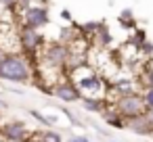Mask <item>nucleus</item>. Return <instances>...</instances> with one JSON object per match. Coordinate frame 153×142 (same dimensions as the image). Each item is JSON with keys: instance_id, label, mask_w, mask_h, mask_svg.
Listing matches in <instances>:
<instances>
[{"instance_id": "nucleus-1", "label": "nucleus", "mask_w": 153, "mask_h": 142, "mask_svg": "<svg viewBox=\"0 0 153 142\" xmlns=\"http://www.w3.org/2000/svg\"><path fill=\"white\" fill-rule=\"evenodd\" d=\"M32 79V67L21 52H7L0 63V82L25 84Z\"/></svg>"}, {"instance_id": "nucleus-2", "label": "nucleus", "mask_w": 153, "mask_h": 142, "mask_svg": "<svg viewBox=\"0 0 153 142\" xmlns=\"http://www.w3.org/2000/svg\"><path fill=\"white\" fill-rule=\"evenodd\" d=\"M42 61L48 63L51 67H55L59 73L65 75V69H67V63H69V54H71V46L61 42V40H55V42H46V46L42 48Z\"/></svg>"}, {"instance_id": "nucleus-3", "label": "nucleus", "mask_w": 153, "mask_h": 142, "mask_svg": "<svg viewBox=\"0 0 153 142\" xmlns=\"http://www.w3.org/2000/svg\"><path fill=\"white\" fill-rule=\"evenodd\" d=\"M71 75H74L76 86L80 88L82 96H99V98H105L103 94L109 92V86L105 84V79H103L97 71H90V73H86V75L74 71Z\"/></svg>"}, {"instance_id": "nucleus-4", "label": "nucleus", "mask_w": 153, "mask_h": 142, "mask_svg": "<svg viewBox=\"0 0 153 142\" xmlns=\"http://www.w3.org/2000/svg\"><path fill=\"white\" fill-rule=\"evenodd\" d=\"M17 42H19V46L25 54H38L46 46L44 34H40V29H32V27H25V25H21L19 34H17Z\"/></svg>"}, {"instance_id": "nucleus-5", "label": "nucleus", "mask_w": 153, "mask_h": 142, "mask_svg": "<svg viewBox=\"0 0 153 142\" xmlns=\"http://www.w3.org/2000/svg\"><path fill=\"white\" fill-rule=\"evenodd\" d=\"M113 107L117 109V113L126 119H132L136 115H143L147 111V104H145V98H143V92H136V94H128V96H120L115 98Z\"/></svg>"}, {"instance_id": "nucleus-6", "label": "nucleus", "mask_w": 153, "mask_h": 142, "mask_svg": "<svg viewBox=\"0 0 153 142\" xmlns=\"http://www.w3.org/2000/svg\"><path fill=\"white\" fill-rule=\"evenodd\" d=\"M0 134L4 140H23V142H32L36 132H30L27 123L21 119H11V121H2L0 125Z\"/></svg>"}, {"instance_id": "nucleus-7", "label": "nucleus", "mask_w": 153, "mask_h": 142, "mask_svg": "<svg viewBox=\"0 0 153 142\" xmlns=\"http://www.w3.org/2000/svg\"><path fill=\"white\" fill-rule=\"evenodd\" d=\"M51 94L55 96V98H59L61 102H78V100H82L84 96H82V92H80V88L76 86V82L74 79H59V82H55L53 84V88H51Z\"/></svg>"}, {"instance_id": "nucleus-8", "label": "nucleus", "mask_w": 153, "mask_h": 142, "mask_svg": "<svg viewBox=\"0 0 153 142\" xmlns=\"http://www.w3.org/2000/svg\"><path fill=\"white\" fill-rule=\"evenodd\" d=\"M23 25L25 27H32V29H42L48 25L51 21V15H48V9L42 7V4H32L25 13H23Z\"/></svg>"}, {"instance_id": "nucleus-9", "label": "nucleus", "mask_w": 153, "mask_h": 142, "mask_svg": "<svg viewBox=\"0 0 153 142\" xmlns=\"http://www.w3.org/2000/svg\"><path fill=\"white\" fill-rule=\"evenodd\" d=\"M138 92V88H136V82L134 79H130V77H117V79H113L111 84H109V96H113L115 94V98H120V96H128V94H136Z\"/></svg>"}, {"instance_id": "nucleus-10", "label": "nucleus", "mask_w": 153, "mask_h": 142, "mask_svg": "<svg viewBox=\"0 0 153 142\" xmlns=\"http://www.w3.org/2000/svg\"><path fill=\"white\" fill-rule=\"evenodd\" d=\"M126 129H130V132L136 134V136H151V134H153V125L149 123V119L145 117V113H143V115H136V117H132V119H128Z\"/></svg>"}, {"instance_id": "nucleus-11", "label": "nucleus", "mask_w": 153, "mask_h": 142, "mask_svg": "<svg viewBox=\"0 0 153 142\" xmlns=\"http://www.w3.org/2000/svg\"><path fill=\"white\" fill-rule=\"evenodd\" d=\"M80 104H82V109H86L88 113H99V115H103V111L111 104V100H109V98H99V96H84V98L80 100Z\"/></svg>"}, {"instance_id": "nucleus-12", "label": "nucleus", "mask_w": 153, "mask_h": 142, "mask_svg": "<svg viewBox=\"0 0 153 142\" xmlns=\"http://www.w3.org/2000/svg\"><path fill=\"white\" fill-rule=\"evenodd\" d=\"M103 121L109 125V127H117V129H126V123H128V119L126 117H122L120 113H117V109L113 107V102L103 111Z\"/></svg>"}, {"instance_id": "nucleus-13", "label": "nucleus", "mask_w": 153, "mask_h": 142, "mask_svg": "<svg viewBox=\"0 0 153 142\" xmlns=\"http://www.w3.org/2000/svg\"><path fill=\"white\" fill-rule=\"evenodd\" d=\"M34 140L36 142H63V136L59 132H55L53 127H46L44 132H36Z\"/></svg>"}, {"instance_id": "nucleus-14", "label": "nucleus", "mask_w": 153, "mask_h": 142, "mask_svg": "<svg viewBox=\"0 0 153 142\" xmlns=\"http://www.w3.org/2000/svg\"><path fill=\"white\" fill-rule=\"evenodd\" d=\"M92 40H94V44L99 46V48H107L111 42H113V38H111V34H109V29H107V25L103 23V27L92 36Z\"/></svg>"}, {"instance_id": "nucleus-15", "label": "nucleus", "mask_w": 153, "mask_h": 142, "mask_svg": "<svg viewBox=\"0 0 153 142\" xmlns=\"http://www.w3.org/2000/svg\"><path fill=\"white\" fill-rule=\"evenodd\" d=\"M30 115H32L34 119H38L44 127H55V125H57V117H53V115H44V113H40V111H36V109H30Z\"/></svg>"}, {"instance_id": "nucleus-16", "label": "nucleus", "mask_w": 153, "mask_h": 142, "mask_svg": "<svg viewBox=\"0 0 153 142\" xmlns=\"http://www.w3.org/2000/svg\"><path fill=\"white\" fill-rule=\"evenodd\" d=\"M101 27H103V21H88V23L80 25V32H82V36H84V38H92Z\"/></svg>"}, {"instance_id": "nucleus-17", "label": "nucleus", "mask_w": 153, "mask_h": 142, "mask_svg": "<svg viewBox=\"0 0 153 142\" xmlns=\"http://www.w3.org/2000/svg\"><path fill=\"white\" fill-rule=\"evenodd\" d=\"M140 84H143V88H151L153 86V67H145V69H140Z\"/></svg>"}, {"instance_id": "nucleus-18", "label": "nucleus", "mask_w": 153, "mask_h": 142, "mask_svg": "<svg viewBox=\"0 0 153 142\" xmlns=\"http://www.w3.org/2000/svg\"><path fill=\"white\" fill-rule=\"evenodd\" d=\"M143 98H145V104H147V109H153V86L143 90Z\"/></svg>"}, {"instance_id": "nucleus-19", "label": "nucleus", "mask_w": 153, "mask_h": 142, "mask_svg": "<svg viewBox=\"0 0 153 142\" xmlns=\"http://www.w3.org/2000/svg\"><path fill=\"white\" fill-rule=\"evenodd\" d=\"M0 4H2L4 9H9V11H17L19 0H0Z\"/></svg>"}, {"instance_id": "nucleus-20", "label": "nucleus", "mask_w": 153, "mask_h": 142, "mask_svg": "<svg viewBox=\"0 0 153 142\" xmlns=\"http://www.w3.org/2000/svg\"><path fill=\"white\" fill-rule=\"evenodd\" d=\"M130 17H132V11L126 9V11L122 13V23H126V25H134V19H130Z\"/></svg>"}, {"instance_id": "nucleus-21", "label": "nucleus", "mask_w": 153, "mask_h": 142, "mask_svg": "<svg viewBox=\"0 0 153 142\" xmlns=\"http://www.w3.org/2000/svg\"><path fill=\"white\" fill-rule=\"evenodd\" d=\"M67 142H88V138H84V136H71Z\"/></svg>"}, {"instance_id": "nucleus-22", "label": "nucleus", "mask_w": 153, "mask_h": 142, "mask_svg": "<svg viewBox=\"0 0 153 142\" xmlns=\"http://www.w3.org/2000/svg\"><path fill=\"white\" fill-rule=\"evenodd\" d=\"M61 17H63L67 23H71V13H69V11H61Z\"/></svg>"}, {"instance_id": "nucleus-23", "label": "nucleus", "mask_w": 153, "mask_h": 142, "mask_svg": "<svg viewBox=\"0 0 153 142\" xmlns=\"http://www.w3.org/2000/svg\"><path fill=\"white\" fill-rule=\"evenodd\" d=\"M145 117H147V119H149V123L153 125V109H147V111H145Z\"/></svg>"}, {"instance_id": "nucleus-24", "label": "nucleus", "mask_w": 153, "mask_h": 142, "mask_svg": "<svg viewBox=\"0 0 153 142\" xmlns=\"http://www.w3.org/2000/svg\"><path fill=\"white\" fill-rule=\"evenodd\" d=\"M4 57H7V50H4L2 46H0V63H2V59H4Z\"/></svg>"}, {"instance_id": "nucleus-25", "label": "nucleus", "mask_w": 153, "mask_h": 142, "mask_svg": "<svg viewBox=\"0 0 153 142\" xmlns=\"http://www.w3.org/2000/svg\"><path fill=\"white\" fill-rule=\"evenodd\" d=\"M7 107H9V104H7V102H4L2 98H0V109H7Z\"/></svg>"}, {"instance_id": "nucleus-26", "label": "nucleus", "mask_w": 153, "mask_h": 142, "mask_svg": "<svg viewBox=\"0 0 153 142\" xmlns=\"http://www.w3.org/2000/svg\"><path fill=\"white\" fill-rule=\"evenodd\" d=\"M4 142H23V140H4Z\"/></svg>"}, {"instance_id": "nucleus-27", "label": "nucleus", "mask_w": 153, "mask_h": 142, "mask_svg": "<svg viewBox=\"0 0 153 142\" xmlns=\"http://www.w3.org/2000/svg\"><path fill=\"white\" fill-rule=\"evenodd\" d=\"M0 142H4V138H2V134H0Z\"/></svg>"}, {"instance_id": "nucleus-28", "label": "nucleus", "mask_w": 153, "mask_h": 142, "mask_svg": "<svg viewBox=\"0 0 153 142\" xmlns=\"http://www.w3.org/2000/svg\"><path fill=\"white\" fill-rule=\"evenodd\" d=\"M0 125H2V115H0Z\"/></svg>"}, {"instance_id": "nucleus-29", "label": "nucleus", "mask_w": 153, "mask_h": 142, "mask_svg": "<svg viewBox=\"0 0 153 142\" xmlns=\"http://www.w3.org/2000/svg\"><path fill=\"white\" fill-rule=\"evenodd\" d=\"M109 142H113V140H109Z\"/></svg>"}, {"instance_id": "nucleus-30", "label": "nucleus", "mask_w": 153, "mask_h": 142, "mask_svg": "<svg viewBox=\"0 0 153 142\" xmlns=\"http://www.w3.org/2000/svg\"><path fill=\"white\" fill-rule=\"evenodd\" d=\"M32 142H36V140H32Z\"/></svg>"}]
</instances>
